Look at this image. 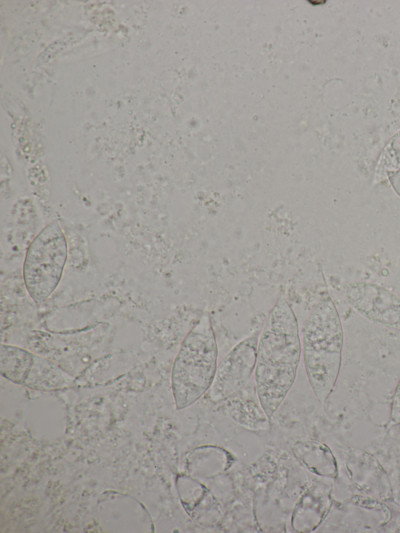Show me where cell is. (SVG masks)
<instances>
[{
	"label": "cell",
	"mask_w": 400,
	"mask_h": 533,
	"mask_svg": "<svg viewBox=\"0 0 400 533\" xmlns=\"http://www.w3.org/2000/svg\"><path fill=\"white\" fill-rule=\"evenodd\" d=\"M301 354L297 318L289 303L279 298L259 334L254 371L256 395L270 419L294 384Z\"/></svg>",
	"instance_id": "1"
},
{
	"label": "cell",
	"mask_w": 400,
	"mask_h": 533,
	"mask_svg": "<svg viewBox=\"0 0 400 533\" xmlns=\"http://www.w3.org/2000/svg\"><path fill=\"white\" fill-rule=\"evenodd\" d=\"M301 345L308 382L323 404L335 388L343 349L342 323L331 297L323 298L305 320Z\"/></svg>",
	"instance_id": "2"
},
{
	"label": "cell",
	"mask_w": 400,
	"mask_h": 533,
	"mask_svg": "<svg viewBox=\"0 0 400 533\" xmlns=\"http://www.w3.org/2000/svg\"><path fill=\"white\" fill-rule=\"evenodd\" d=\"M218 348L210 315L204 313L184 338L172 368L177 407L195 403L212 385L217 372Z\"/></svg>",
	"instance_id": "3"
},
{
	"label": "cell",
	"mask_w": 400,
	"mask_h": 533,
	"mask_svg": "<svg viewBox=\"0 0 400 533\" xmlns=\"http://www.w3.org/2000/svg\"><path fill=\"white\" fill-rule=\"evenodd\" d=\"M67 257V240L56 221L45 226L29 244L23 262V280L34 302H44L58 287Z\"/></svg>",
	"instance_id": "4"
},
{
	"label": "cell",
	"mask_w": 400,
	"mask_h": 533,
	"mask_svg": "<svg viewBox=\"0 0 400 533\" xmlns=\"http://www.w3.org/2000/svg\"><path fill=\"white\" fill-rule=\"evenodd\" d=\"M259 334L256 331L239 342L223 359L211 385L213 398H231L249 383L255 371Z\"/></svg>",
	"instance_id": "5"
},
{
	"label": "cell",
	"mask_w": 400,
	"mask_h": 533,
	"mask_svg": "<svg viewBox=\"0 0 400 533\" xmlns=\"http://www.w3.org/2000/svg\"><path fill=\"white\" fill-rule=\"evenodd\" d=\"M349 303L369 320L400 328V298L387 289L367 282H355L346 290Z\"/></svg>",
	"instance_id": "6"
},
{
	"label": "cell",
	"mask_w": 400,
	"mask_h": 533,
	"mask_svg": "<svg viewBox=\"0 0 400 533\" xmlns=\"http://www.w3.org/2000/svg\"><path fill=\"white\" fill-rule=\"evenodd\" d=\"M0 359L3 375L19 382L27 377L33 367L35 356L22 348L2 345Z\"/></svg>",
	"instance_id": "7"
},
{
	"label": "cell",
	"mask_w": 400,
	"mask_h": 533,
	"mask_svg": "<svg viewBox=\"0 0 400 533\" xmlns=\"http://www.w3.org/2000/svg\"><path fill=\"white\" fill-rule=\"evenodd\" d=\"M231 415L233 420L249 430H266L270 418L267 416L260 403L251 398H233Z\"/></svg>",
	"instance_id": "8"
},
{
	"label": "cell",
	"mask_w": 400,
	"mask_h": 533,
	"mask_svg": "<svg viewBox=\"0 0 400 533\" xmlns=\"http://www.w3.org/2000/svg\"><path fill=\"white\" fill-rule=\"evenodd\" d=\"M400 170V131L385 146L376 167V180Z\"/></svg>",
	"instance_id": "9"
},
{
	"label": "cell",
	"mask_w": 400,
	"mask_h": 533,
	"mask_svg": "<svg viewBox=\"0 0 400 533\" xmlns=\"http://www.w3.org/2000/svg\"><path fill=\"white\" fill-rule=\"evenodd\" d=\"M390 419L393 424H400V379L392 398Z\"/></svg>",
	"instance_id": "10"
},
{
	"label": "cell",
	"mask_w": 400,
	"mask_h": 533,
	"mask_svg": "<svg viewBox=\"0 0 400 533\" xmlns=\"http://www.w3.org/2000/svg\"><path fill=\"white\" fill-rule=\"evenodd\" d=\"M388 179H389L394 191L400 197V171H397L395 173H391L388 176Z\"/></svg>",
	"instance_id": "11"
}]
</instances>
